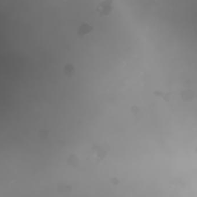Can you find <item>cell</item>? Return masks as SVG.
I'll return each mask as SVG.
<instances>
[{
  "label": "cell",
  "mask_w": 197,
  "mask_h": 197,
  "mask_svg": "<svg viewBox=\"0 0 197 197\" xmlns=\"http://www.w3.org/2000/svg\"><path fill=\"white\" fill-rule=\"evenodd\" d=\"M154 94L156 96L162 97L163 99L165 101H169V99H170V97L172 95V93H163V92H161V91H157L154 92Z\"/></svg>",
  "instance_id": "obj_3"
},
{
  "label": "cell",
  "mask_w": 197,
  "mask_h": 197,
  "mask_svg": "<svg viewBox=\"0 0 197 197\" xmlns=\"http://www.w3.org/2000/svg\"><path fill=\"white\" fill-rule=\"evenodd\" d=\"M113 0H104L98 4L97 11L101 16L109 15L113 9L112 8Z\"/></svg>",
  "instance_id": "obj_1"
},
{
  "label": "cell",
  "mask_w": 197,
  "mask_h": 197,
  "mask_svg": "<svg viewBox=\"0 0 197 197\" xmlns=\"http://www.w3.org/2000/svg\"><path fill=\"white\" fill-rule=\"evenodd\" d=\"M65 72L68 75H72L75 72V68L72 64H67L65 66Z\"/></svg>",
  "instance_id": "obj_5"
},
{
  "label": "cell",
  "mask_w": 197,
  "mask_h": 197,
  "mask_svg": "<svg viewBox=\"0 0 197 197\" xmlns=\"http://www.w3.org/2000/svg\"><path fill=\"white\" fill-rule=\"evenodd\" d=\"M93 30V27L89 25L87 23H83L80 27H79L78 34L81 36H83L84 35L89 34Z\"/></svg>",
  "instance_id": "obj_2"
},
{
  "label": "cell",
  "mask_w": 197,
  "mask_h": 197,
  "mask_svg": "<svg viewBox=\"0 0 197 197\" xmlns=\"http://www.w3.org/2000/svg\"><path fill=\"white\" fill-rule=\"evenodd\" d=\"M113 183H114V184H117L118 183H119V181H118V180H117V179H114V180H113Z\"/></svg>",
  "instance_id": "obj_7"
},
{
  "label": "cell",
  "mask_w": 197,
  "mask_h": 197,
  "mask_svg": "<svg viewBox=\"0 0 197 197\" xmlns=\"http://www.w3.org/2000/svg\"><path fill=\"white\" fill-rule=\"evenodd\" d=\"M139 108L136 106H133L131 108V111L132 113H133L134 114H136L138 113L139 112Z\"/></svg>",
  "instance_id": "obj_6"
},
{
  "label": "cell",
  "mask_w": 197,
  "mask_h": 197,
  "mask_svg": "<svg viewBox=\"0 0 197 197\" xmlns=\"http://www.w3.org/2000/svg\"><path fill=\"white\" fill-rule=\"evenodd\" d=\"M194 93L191 90H186L183 93L182 97L183 99L185 100H190L192 99Z\"/></svg>",
  "instance_id": "obj_4"
}]
</instances>
